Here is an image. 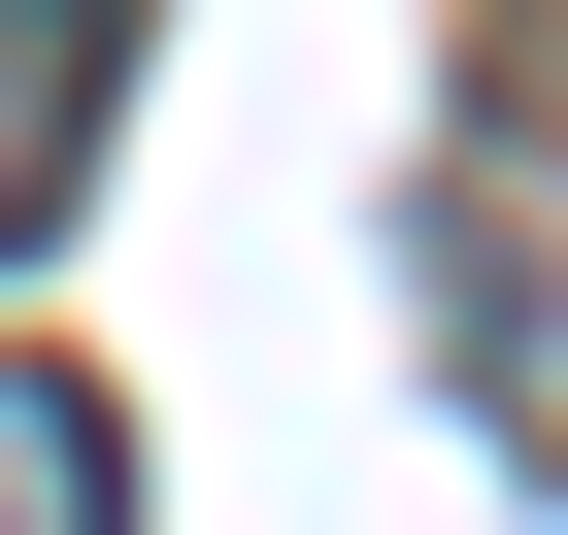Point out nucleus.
Listing matches in <instances>:
<instances>
[{"label": "nucleus", "instance_id": "nucleus-1", "mask_svg": "<svg viewBox=\"0 0 568 535\" xmlns=\"http://www.w3.org/2000/svg\"><path fill=\"white\" fill-rule=\"evenodd\" d=\"M101 101H134V0H0V268L101 201Z\"/></svg>", "mask_w": 568, "mask_h": 535}, {"label": "nucleus", "instance_id": "nucleus-2", "mask_svg": "<svg viewBox=\"0 0 568 535\" xmlns=\"http://www.w3.org/2000/svg\"><path fill=\"white\" fill-rule=\"evenodd\" d=\"M0 535H134V435H101L68 369H0Z\"/></svg>", "mask_w": 568, "mask_h": 535}]
</instances>
